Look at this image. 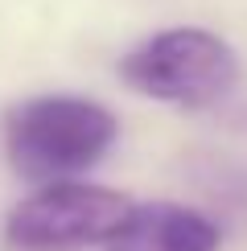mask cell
<instances>
[{
  "label": "cell",
  "instance_id": "cell-1",
  "mask_svg": "<svg viewBox=\"0 0 247 251\" xmlns=\"http://www.w3.org/2000/svg\"><path fill=\"white\" fill-rule=\"evenodd\" d=\"M116 116L95 99L78 95H37L8 111L4 152L25 181H74L107 156L116 144Z\"/></svg>",
  "mask_w": 247,
  "mask_h": 251
},
{
  "label": "cell",
  "instance_id": "cell-2",
  "mask_svg": "<svg viewBox=\"0 0 247 251\" xmlns=\"http://www.w3.org/2000/svg\"><path fill=\"white\" fill-rule=\"evenodd\" d=\"M120 78L136 95L198 111L214 107L239 82V58L219 33L198 25L161 29L120 62Z\"/></svg>",
  "mask_w": 247,
  "mask_h": 251
},
{
  "label": "cell",
  "instance_id": "cell-3",
  "mask_svg": "<svg viewBox=\"0 0 247 251\" xmlns=\"http://www.w3.org/2000/svg\"><path fill=\"white\" fill-rule=\"evenodd\" d=\"M136 202L111 185L49 181L13 206L4 239L17 251H87L107 247L132 218Z\"/></svg>",
  "mask_w": 247,
  "mask_h": 251
},
{
  "label": "cell",
  "instance_id": "cell-4",
  "mask_svg": "<svg viewBox=\"0 0 247 251\" xmlns=\"http://www.w3.org/2000/svg\"><path fill=\"white\" fill-rule=\"evenodd\" d=\"M219 243L222 231L202 210L177 202H148L132 210L107 251H219Z\"/></svg>",
  "mask_w": 247,
  "mask_h": 251
}]
</instances>
